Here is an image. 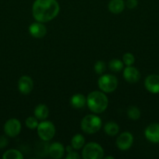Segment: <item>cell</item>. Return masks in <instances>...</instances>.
<instances>
[{
  "label": "cell",
  "instance_id": "ba28073f",
  "mask_svg": "<svg viewBox=\"0 0 159 159\" xmlns=\"http://www.w3.org/2000/svg\"><path fill=\"white\" fill-rule=\"evenodd\" d=\"M133 143V136L130 132L125 131L120 134L116 139L117 148L121 151H127L132 147Z\"/></svg>",
  "mask_w": 159,
  "mask_h": 159
},
{
  "label": "cell",
  "instance_id": "7c38bea8",
  "mask_svg": "<svg viewBox=\"0 0 159 159\" xmlns=\"http://www.w3.org/2000/svg\"><path fill=\"white\" fill-rule=\"evenodd\" d=\"M28 31L33 37L40 39L46 35L47 28L43 23L36 21L35 23H33L30 25L28 27Z\"/></svg>",
  "mask_w": 159,
  "mask_h": 159
},
{
  "label": "cell",
  "instance_id": "6da1fadb",
  "mask_svg": "<svg viewBox=\"0 0 159 159\" xmlns=\"http://www.w3.org/2000/svg\"><path fill=\"white\" fill-rule=\"evenodd\" d=\"M60 6L57 0H35L32 6V15L34 20L47 23L55 18L59 13Z\"/></svg>",
  "mask_w": 159,
  "mask_h": 159
},
{
  "label": "cell",
  "instance_id": "603a6c76",
  "mask_svg": "<svg viewBox=\"0 0 159 159\" xmlns=\"http://www.w3.org/2000/svg\"><path fill=\"white\" fill-rule=\"evenodd\" d=\"M38 120L35 117V116H28L25 120V125L27 128L31 129V130H35L37 129V126H38Z\"/></svg>",
  "mask_w": 159,
  "mask_h": 159
},
{
  "label": "cell",
  "instance_id": "52a82bcc",
  "mask_svg": "<svg viewBox=\"0 0 159 159\" xmlns=\"http://www.w3.org/2000/svg\"><path fill=\"white\" fill-rule=\"evenodd\" d=\"M21 123L16 118H11L5 123L3 130L6 136L9 138H15L20 134L21 131Z\"/></svg>",
  "mask_w": 159,
  "mask_h": 159
},
{
  "label": "cell",
  "instance_id": "2e32d148",
  "mask_svg": "<svg viewBox=\"0 0 159 159\" xmlns=\"http://www.w3.org/2000/svg\"><path fill=\"white\" fill-rule=\"evenodd\" d=\"M126 3L124 0H110L108 5V10L112 13L119 14L124 10Z\"/></svg>",
  "mask_w": 159,
  "mask_h": 159
},
{
  "label": "cell",
  "instance_id": "4316f807",
  "mask_svg": "<svg viewBox=\"0 0 159 159\" xmlns=\"http://www.w3.org/2000/svg\"><path fill=\"white\" fill-rule=\"evenodd\" d=\"M126 6L129 9H133L138 5V1L137 0H126Z\"/></svg>",
  "mask_w": 159,
  "mask_h": 159
},
{
  "label": "cell",
  "instance_id": "9c48e42d",
  "mask_svg": "<svg viewBox=\"0 0 159 159\" xmlns=\"http://www.w3.org/2000/svg\"><path fill=\"white\" fill-rule=\"evenodd\" d=\"M18 89L23 95H28L34 89V82L28 75H23L18 80Z\"/></svg>",
  "mask_w": 159,
  "mask_h": 159
},
{
  "label": "cell",
  "instance_id": "d6986e66",
  "mask_svg": "<svg viewBox=\"0 0 159 159\" xmlns=\"http://www.w3.org/2000/svg\"><path fill=\"white\" fill-rule=\"evenodd\" d=\"M85 144V138L80 134H76L72 138L70 145L76 151L83 148Z\"/></svg>",
  "mask_w": 159,
  "mask_h": 159
},
{
  "label": "cell",
  "instance_id": "44dd1931",
  "mask_svg": "<svg viewBox=\"0 0 159 159\" xmlns=\"http://www.w3.org/2000/svg\"><path fill=\"white\" fill-rule=\"evenodd\" d=\"M3 159H23V155L17 149H9L2 155Z\"/></svg>",
  "mask_w": 159,
  "mask_h": 159
},
{
  "label": "cell",
  "instance_id": "8992f818",
  "mask_svg": "<svg viewBox=\"0 0 159 159\" xmlns=\"http://www.w3.org/2000/svg\"><path fill=\"white\" fill-rule=\"evenodd\" d=\"M55 126L49 120H41L37 127L38 137L41 141H49L52 139L55 134Z\"/></svg>",
  "mask_w": 159,
  "mask_h": 159
},
{
  "label": "cell",
  "instance_id": "7402d4cb",
  "mask_svg": "<svg viewBox=\"0 0 159 159\" xmlns=\"http://www.w3.org/2000/svg\"><path fill=\"white\" fill-rule=\"evenodd\" d=\"M126 114H127L128 118L132 120H137L140 119V116H141V112H140V109L135 106H131L127 109L126 111Z\"/></svg>",
  "mask_w": 159,
  "mask_h": 159
},
{
  "label": "cell",
  "instance_id": "cb8c5ba5",
  "mask_svg": "<svg viewBox=\"0 0 159 159\" xmlns=\"http://www.w3.org/2000/svg\"><path fill=\"white\" fill-rule=\"evenodd\" d=\"M65 151L67 152V155L65 157L66 159H80L81 156L77 152H76L75 149L72 148L71 145H68L65 148Z\"/></svg>",
  "mask_w": 159,
  "mask_h": 159
},
{
  "label": "cell",
  "instance_id": "9a60e30c",
  "mask_svg": "<svg viewBox=\"0 0 159 159\" xmlns=\"http://www.w3.org/2000/svg\"><path fill=\"white\" fill-rule=\"evenodd\" d=\"M70 105L76 110L84 108L87 105V97L81 93L73 95L70 99Z\"/></svg>",
  "mask_w": 159,
  "mask_h": 159
},
{
  "label": "cell",
  "instance_id": "4fadbf2b",
  "mask_svg": "<svg viewBox=\"0 0 159 159\" xmlns=\"http://www.w3.org/2000/svg\"><path fill=\"white\" fill-rule=\"evenodd\" d=\"M144 86L149 93L153 94L159 93V75H150L145 79Z\"/></svg>",
  "mask_w": 159,
  "mask_h": 159
},
{
  "label": "cell",
  "instance_id": "ffe728a7",
  "mask_svg": "<svg viewBox=\"0 0 159 159\" xmlns=\"http://www.w3.org/2000/svg\"><path fill=\"white\" fill-rule=\"evenodd\" d=\"M123 67H124V64H123V61L119 60V59L114 58L111 60L108 63L109 69L113 72H119V71H123Z\"/></svg>",
  "mask_w": 159,
  "mask_h": 159
},
{
  "label": "cell",
  "instance_id": "8fae6325",
  "mask_svg": "<svg viewBox=\"0 0 159 159\" xmlns=\"http://www.w3.org/2000/svg\"><path fill=\"white\" fill-rule=\"evenodd\" d=\"M145 138L150 142L157 144L159 143V124H151L147 127L144 130Z\"/></svg>",
  "mask_w": 159,
  "mask_h": 159
},
{
  "label": "cell",
  "instance_id": "30bf717a",
  "mask_svg": "<svg viewBox=\"0 0 159 159\" xmlns=\"http://www.w3.org/2000/svg\"><path fill=\"white\" fill-rule=\"evenodd\" d=\"M123 78L127 82L131 84L136 83L140 79V73L137 68L133 66H126L123 68Z\"/></svg>",
  "mask_w": 159,
  "mask_h": 159
},
{
  "label": "cell",
  "instance_id": "3957f363",
  "mask_svg": "<svg viewBox=\"0 0 159 159\" xmlns=\"http://www.w3.org/2000/svg\"><path fill=\"white\" fill-rule=\"evenodd\" d=\"M81 130L87 134H94L102 127V120L95 113L84 116L80 122Z\"/></svg>",
  "mask_w": 159,
  "mask_h": 159
},
{
  "label": "cell",
  "instance_id": "ac0fdd59",
  "mask_svg": "<svg viewBox=\"0 0 159 159\" xmlns=\"http://www.w3.org/2000/svg\"><path fill=\"white\" fill-rule=\"evenodd\" d=\"M104 131L108 136H115L119 132V126L113 121H108L104 126Z\"/></svg>",
  "mask_w": 159,
  "mask_h": 159
},
{
  "label": "cell",
  "instance_id": "7a4b0ae2",
  "mask_svg": "<svg viewBox=\"0 0 159 159\" xmlns=\"http://www.w3.org/2000/svg\"><path fill=\"white\" fill-rule=\"evenodd\" d=\"M87 106L92 113H101L108 106V99L102 91H93L87 96Z\"/></svg>",
  "mask_w": 159,
  "mask_h": 159
},
{
  "label": "cell",
  "instance_id": "5bb4252c",
  "mask_svg": "<svg viewBox=\"0 0 159 159\" xmlns=\"http://www.w3.org/2000/svg\"><path fill=\"white\" fill-rule=\"evenodd\" d=\"M65 148L62 144L59 142H54L48 147V155L54 159H59L63 157Z\"/></svg>",
  "mask_w": 159,
  "mask_h": 159
},
{
  "label": "cell",
  "instance_id": "5b68a950",
  "mask_svg": "<svg viewBox=\"0 0 159 159\" xmlns=\"http://www.w3.org/2000/svg\"><path fill=\"white\" fill-rule=\"evenodd\" d=\"M118 84L117 78L112 74L101 75L98 81V88L104 93H113L118 87Z\"/></svg>",
  "mask_w": 159,
  "mask_h": 159
},
{
  "label": "cell",
  "instance_id": "83f0119b",
  "mask_svg": "<svg viewBox=\"0 0 159 159\" xmlns=\"http://www.w3.org/2000/svg\"><path fill=\"white\" fill-rule=\"evenodd\" d=\"M9 144L8 138L4 135H0V149H3Z\"/></svg>",
  "mask_w": 159,
  "mask_h": 159
},
{
  "label": "cell",
  "instance_id": "484cf974",
  "mask_svg": "<svg viewBox=\"0 0 159 159\" xmlns=\"http://www.w3.org/2000/svg\"><path fill=\"white\" fill-rule=\"evenodd\" d=\"M94 71L96 74L98 75H103L106 70V65L104 61H98L96 63L94 64Z\"/></svg>",
  "mask_w": 159,
  "mask_h": 159
},
{
  "label": "cell",
  "instance_id": "d4e9b609",
  "mask_svg": "<svg viewBox=\"0 0 159 159\" xmlns=\"http://www.w3.org/2000/svg\"><path fill=\"white\" fill-rule=\"evenodd\" d=\"M123 62L126 66H131L135 62V57L132 53H125L123 56Z\"/></svg>",
  "mask_w": 159,
  "mask_h": 159
},
{
  "label": "cell",
  "instance_id": "e0dca14e",
  "mask_svg": "<svg viewBox=\"0 0 159 159\" xmlns=\"http://www.w3.org/2000/svg\"><path fill=\"white\" fill-rule=\"evenodd\" d=\"M48 115H49V110H48V107L45 104H38L34 108V116L38 120H45L48 118Z\"/></svg>",
  "mask_w": 159,
  "mask_h": 159
},
{
  "label": "cell",
  "instance_id": "f1b7e54d",
  "mask_svg": "<svg viewBox=\"0 0 159 159\" xmlns=\"http://www.w3.org/2000/svg\"><path fill=\"white\" fill-rule=\"evenodd\" d=\"M104 159H114L115 158L113 156H106V157L104 156Z\"/></svg>",
  "mask_w": 159,
  "mask_h": 159
},
{
  "label": "cell",
  "instance_id": "277c9868",
  "mask_svg": "<svg viewBox=\"0 0 159 159\" xmlns=\"http://www.w3.org/2000/svg\"><path fill=\"white\" fill-rule=\"evenodd\" d=\"M104 155V149L101 144L96 142H89L83 147L82 158L84 159H101Z\"/></svg>",
  "mask_w": 159,
  "mask_h": 159
}]
</instances>
